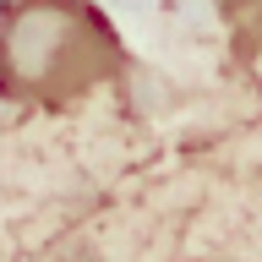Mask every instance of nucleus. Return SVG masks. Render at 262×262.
<instances>
[{
  "label": "nucleus",
  "mask_w": 262,
  "mask_h": 262,
  "mask_svg": "<svg viewBox=\"0 0 262 262\" xmlns=\"http://www.w3.org/2000/svg\"><path fill=\"white\" fill-rule=\"evenodd\" d=\"M126 49L93 0H6L0 6V93L71 104L110 88Z\"/></svg>",
  "instance_id": "f257e3e1"
},
{
  "label": "nucleus",
  "mask_w": 262,
  "mask_h": 262,
  "mask_svg": "<svg viewBox=\"0 0 262 262\" xmlns=\"http://www.w3.org/2000/svg\"><path fill=\"white\" fill-rule=\"evenodd\" d=\"M229 22H235V33H246L251 44H262V0H224Z\"/></svg>",
  "instance_id": "f03ea898"
}]
</instances>
